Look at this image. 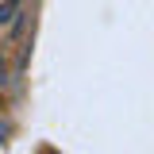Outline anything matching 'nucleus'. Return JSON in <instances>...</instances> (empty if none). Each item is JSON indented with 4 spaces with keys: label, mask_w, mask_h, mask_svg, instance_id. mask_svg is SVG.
I'll return each instance as SVG.
<instances>
[{
    "label": "nucleus",
    "mask_w": 154,
    "mask_h": 154,
    "mask_svg": "<svg viewBox=\"0 0 154 154\" xmlns=\"http://www.w3.org/2000/svg\"><path fill=\"white\" fill-rule=\"evenodd\" d=\"M23 23V0H4L0 4V31H16Z\"/></svg>",
    "instance_id": "1"
}]
</instances>
